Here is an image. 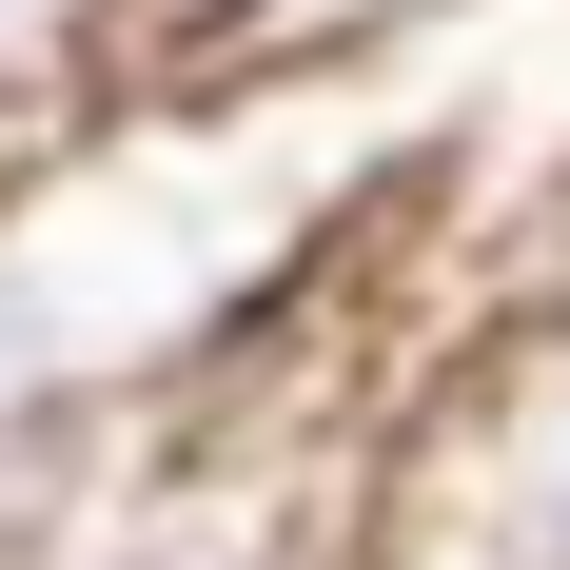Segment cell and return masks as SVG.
<instances>
[{
    "label": "cell",
    "instance_id": "cell-4",
    "mask_svg": "<svg viewBox=\"0 0 570 570\" xmlns=\"http://www.w3.org/2000/svg\"><path fill=\"white\" fill-rule=\"evenodd\" d=\"M158 20H177V0H158ZM236 20H256V40H354L374 0H236Z\"/></svg>",
    "mask_w": 570,
    "mask_h": 570
},
{
    "label": "cell",
    "instance_id": "cell-5",
    "mask_svg": "<svg viewBox=\"0 0 570 570\" xmlns=\"http://www.w3.org/2000/svg\"><path fill=\"white\" fill-rule=\"evenodd\" d=\"M40 492H59V472H40ZM40 492H20V472H0V551H20V531H40Z\"/></svg>",
    "mask_w": 570,
    "mask_h": 570
},
{
    "label": "cell",
    "instance_id": "cell-2",
    "mask_svg": "<svg viewBox=\"0 0 570 570\" xmlns=\"http://www.w3.org/2000/svg\"><path fill=\"white\" fill-rule=\"evenodd\" d=\"M0 570H335V551H315V531H295L256 472L118 433V453H79V472L40 492V531H20Z\"/></svg>",
    "mask_w": 570,
    "mask_h": 570
},
{
    "label": "cell",
    "instance_id": "cell-3",
    "mask_svg": "<svg viewBox=\"0 0 570 570\" xmlns=\"http://www.w3.org/2000/svg\"><path fill=\"white\" fill-rule=\"evenodd\" d=\"M138 79H158V0H0V158L79 138Z\"/></svg>",
    "mask_w": 570,
    "mask_h": 570
},
{
    "label": "cell",
    "instance_id": "cell-1",
    "mask_svg": "<svg viewBox=\"0 0 570 570\" xmlns=\"http://www.w3.org/2000/svg\"><path fill=\"white\" fill-rule=\"evenodd\" d=\"M354 570H570V295L453 374V413L394 453V512Z\"/></svg>",
    "mask_w": 570,
    "mask_h": 570
}]
</instances>
